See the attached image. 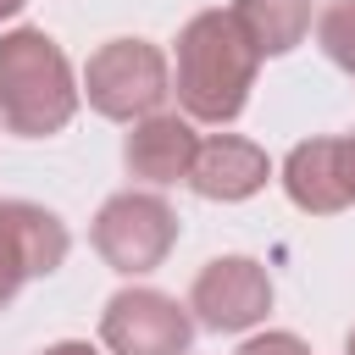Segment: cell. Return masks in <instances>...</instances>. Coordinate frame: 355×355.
I'll return each instance as SVG.
<instances>
[{
  "label": "cell",
  "mask_w": 355,
  "mask_h": 355,
  "mask_svg": "<svg viewBox=\"0 0 355 355\" xmlns=\"http://www.w3.org/2000/svg\"><path fill=\"white\" fill-rule=\"evenodd\" d=\"M261 55L250 33L239 28L233 11H194L178 33V67H172V94L189 122L227 128L255 89Z\"/></svg>",
  "instance_id": "6da1fadb"
},
{
  "label": "cell",
  "mask_w": 355,
  "mask_h": 355,
  "mask_svg": "<svg viewBox=\"0 0 355 355\" xmlns=\"http://www.w3.org/2000/svg\"><path fill=\"white\" fill-rule=\"evenodd\" d=\"M83 78L44 28L0 33V122L17 139H50L78 116Z\"/></svg>",
  "instance_id": "7a4b0ae2"
},
{
  "label": "cell",
  "mask_w": 355,
  "mask_h": 355,
  "mask_svg": "<svg viewBox=\"0 0 355 355\" xmlns=\"http://www.w3.org/2000/svg\"><path fill=\"white\" fill-rule=\"evenodd\" d=\"M172 94V61L150 39H105L83 67V100L111 122H144Z\"/></svg>",
  "instance_id": "3957f363"
},
{
  "label": "cell",
  "mask_w": 355,
  "mask_h": 355,
  "mask_svg": "<svg viewBox=\"0 0 355 355\" xmlns=\"http://www.w3.org/2000/svg\"><path fill=\"white\" fill-rule=\"evenodd\" d=\"M89 244H94V255L111 272L144 277V272H155L172 255V244H178V211L161 194H150V189H122V194H111L94 211Z\"/></svg>",
  "instance_id": "277c9868"
},
{
  "label": "cell",
  "mask_w": 355,
  "mask_h": 355,
  "mask_svg": "<svg viewBox=\"0 0 355 355\" xmlns=\"http://www.w3.org/2000/svg\"><path fill=\"white\" fill-rule=\"evenodd\" d=\"M194 311L161 288H116L100 311V344L111 355H189Z\"/></svg>",
  "instance_id": "5b68a950"
},
{
  "label": "cell",
  "mask_w": 355,
  "mask_h": 355,
  "mask_svg": "<svg viewBox=\"0 0 355 355\" xmlns=\"http://www.w3.org/2000/svg\"><path fill=\"white\" fill-rule=\"evenodd\" d=\"M189 311L211 333H244L272 311V277L250 255H216L189 288Z\"/></svg>",
  "instance_id": "8992f818"
},
{
  "label": "cell",
  "mask_w": 355,
  "mask_h": 355,
  "mask_svg": "<svg viewBox=\"0 0 355 355\" xmlns=\"http://www.w3.org/2000/svg\"><path fill=\"white\" fill-rule=\"evenodd\" d=\"M194 155H200V133H194V122L183 111H155V116L133 122L128 139H122L128 172L144 178V183H155V189L161 183H189Z\"/></svg>",
  "instance_id": "52a82bcc"
},
{
  "label": "cell",
  "mask_w": 355,
  "mask_h": 355,
  "mask_svg": "<svg viewBox=\"0 0 355 355\" xmlns=\"http://www.w3.org/2000/svg\"><path fill=\"white\" fill-rule=\"evenodd\" d=\"M266 178H272V161H266V150H261L255 139L211 133V139H200V155H194L189 189H194L200 200H222V205H233V200L261 194Z\"/></svg>",
  "instance_id": "ba28073f"
},
{
  "label": "cell",
  "mask_w": 355,
  "mask_h": 355,
  "mask_svg": "<svg viewBox=\"0 0 355 355\" xmlns=\"http://www.w3.org/2000/svg\"><path fill=\"white\" fill-rule=\"evenodd\" d=\"M283 194H288L305 216H338V211L349 205L338 139H300V144L283 155Z\"/></svg>",
  "instance_id": "9c48e42d"
},
{
  "label": "cell",
  "mask_w": 355,
  "mask_h": 355,
  "mask_svg": "<svg viewBox=\"0 0 355 355\" xmlns=\"http://www.w3.org/2000/svg\"><path fill=\"white\" fill-rule=\"evenodd\" d=\"M227 11L239 17V28L250 33L261 61L266 55H288L311 33V0H233Z\"/></svg>",
  "instance_id": "30bf717a"
},
{
  "label": "cell",
  "mask_w": 355,
  "mask_h": 355,
  "mask_svg": "<svg viewBox=\"0 0 355 355\" xmlns=\"http://www.w3.org/2000/svg\"><path fill=\"white\" fill-rule=\"evenodd\" d=\"M316 39H322V50H327L333 67L355 72V0H333L316 17Z\"/></svg>",
  "instance_id": "8fae6325"
},
{
  "label": "cell",
  "mask_w": 355,
  "mask_h": 355,
  "mask_svg": "<svg viewBox=\"0 0 355 355\" xmlns=\"http://www.w3.org/2000/svg\"><path fill=\"white\" fill-rule=\"evenodd\" d=\"M239 355H311V344L300 333H255L239 344Z\"/></svg>",
  "instance_id": "7c38bea8"
},
{
  "label": "cell",
  "mask_w": 355,
  "mask_h": 355,
  "mask_svg": "<svg viewBox=\"0 0 355 355\" xmlns=\"http://www.w3.org/2000/svg\"><path fill=\"white\" fill-rule=\"evenodd\" d=\"M338 150H344V183H349V200H355V133H344Z\"/></svg>",
  "instance_id": "4fadbf2b"
},
{
  "label": "cell",
  "mask_w": 355,
  "mask_h": 355,
  "mask_svg": "<svg viewBox=\"0 0 355 355\" xmlns=\"http://www.w3.org/2000/svg\"><path fill=\"white\" fill-rule=\"evenodd\" d=\"M39 355H100V349L83 344V338H61V344H50V349H39Z\"/></svg>",
  "instance_id": "5bb4252c"
},
{
  "label": "cell",
  "mask_w": 355,
  "mask_h": 355,
  "mask_svg": "<svg viewBox=\"0 0 355 355\" xmlns=\"http://www.w3.org/2000/svg\"><path fill=\"white\" fill-rule=\"evenodd\" d=\"M22 6H28V0H0V22H6V17H17Z\"/></svg>",
  "instance_id": "9a60e30c"
},
{
  "label": "cell",
  "mask_w": 355,
  "mask_h": 355,
  "mask_svg": "<svg viewBox=\"0 0 355 355\" xmlns=\"http://www.w3.org/2000/svg\"><path fill=\"white\" fill-rule=\"evenodd\" d=\"M344 355H355V327H349V338H344Z\"/></svg>",
  "instance_id": "2e32d148"
}]
</instances>
